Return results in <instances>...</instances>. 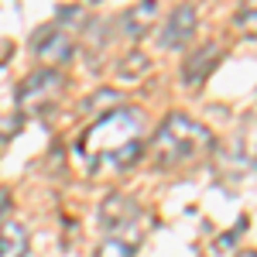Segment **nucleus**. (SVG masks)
I'll return each mask as SVG.
<instances>
[{"label":"nucleus","mask_w":257,"mask_h":257,"mask_svg":"<svg viewBox=\"0 0 257 257\" xmlns=\"http://www.w3.org/2000/svg\"><path fill=\"white\" fill-rule=\"evenodd\" d=\"M141 134H144V113L138 106H117L93 120V127L79 141V151L93 168L110 161L117 172H127L144 155Z\"/></svg>","instance_id":"1"},{"label":"nucleus","mask_w":257,"mask_h":257,"mask_svg":"<svg viewBox=\"0 0 257 257\" xmlns=\"http://www.w3.org/2000/svg\"><path fill=\"white\" fill-rule=\"evenodd\" d=\"M209 151H213V131L209 127H202L189 113H168L158 123L148 155L158 168L175 172V168H192L199 161H206Z\"/></svg>","instance_id":"2"},{"label":"nucleus","mask_w":257,"mask_h":257,"mask_svg":"<svg viewBox=\"0 0 257 257\" xmlns=\"http://www.w3.org/2000/svg\"><path fill=\"white\" fill-rule=\"evenodd\" d=\"M65 76L55 69H38L18 86V117H48L62 99Z\"/></svg>","instance_id":"3"},{"label":"nucleus","mask_w":257,"mask_h":257,"mask_svg":"<svg viewBox=\"0 0 257 257\" xmlns=\"http://www.w3.org/2000/svg\"><path fill=\"white\" fill-rule=\"evenodd\" d=\"M99 226L113 240L138 247L144 237V209L138 206V199L123 196V192H110L99 206Z\"/></svg>","instance_id":"4"},{"label":"nucleus","mask_w":257,"mask_h":257,"mask_svg":"<svg viewBox=\"0 0 257 257\" xmlns=\"http://www.w3.org/2000/svg\"><path fill=\"white\" fill-rule=\"evenodd\" d=\"M31 52L38 55V62H45V69H55L72 59V35L62 24H45L31 35Z\"/></svg>","instance_id":"5"},{"label":"nucleus","mask_w":257,"mask_h":257,"mask_svg":"<svg viewBox=\"0 0 257 257\" xmlns=\"http://www.w3.org/2000/svg\"><path fill=\"white\" fill-rule=\"evenodd\" d=\"M219 59H223V45H219V41H209V45L196 48L189 59L182 62V82H185L189 89L202 86V82L209 79V72L219 65Z\"/></svg>","instance_id":"6"},{"label":"nucleus","mask_w":257,"mask_h":257,"mask_svg":"<svg viewBox=\"0 0 257 257\" xmlns=\"http://www.w3.org/2000/svg\"><path fill=\"white\" fill-rule=\"evenodd\" d=\"M196 24H199V14L192 4H182L172 11V18L165 21V31H161V45L165 48H185L189 41L196 38Z\"/></svg>","instance_id":"7"},{"label":"nucleus","mask_w":257,"mask_h":257,"mask_svg":"<svg viewBox=\"0 0 257 257\" xmlns=\"http://www.w3.org/2000/svg\"><path fill=\"white\" fill-rule=\"evenodd\" d=\"M28 230L21 226L18 219H4L0 223V257H28Z\"/></svg>","instance_id":"8"},{"label":"nucleus","mask_w":257,"mask_h":257,"mask_svg":"<svg viewBox=\"0 0 257 257\" xmlns=\"http://www.w3.org/2000/svg\"><path fill=\"white\" fill-rule=\"evenodd\" d=\"M158 18V4H134L131 11H123L120 14V24H123V35H131V38H141L148 28H151V21Z\"/></svg>","instance_id":"9"},{"label":"nucleus","mask_w":257,"mask_h":257,"mask_svg":"<svg viewBox=\"0 0 257 257\" xmlns=\"http://www.w3.org/2000/svg\"><path fill=\"white\" fill-rule=\"evenodd\" d=\"M148 72H151V59H148L144 52H131V55L117 65L120 79H141V76H148Z\"/></svg>","instance_id":"10"},{"label":"nucleus","mask_w":257,"mask_h":257,"mask_svg":"<svg viewBox=\"0 0 257 257\" xmlns=\"http://www.w3.org/2000/svg\"><path fill=\"white\" fill-rule=\"evenodd\" d=\"M106 103H110L113 110L120 106V93H117V89H99L96 96H89L86 103H82V110H93V113H99V117H103V113H106V110H103Z\"/></svg>","instance_id":"11"},{"label":"nucleus","mask_w":257,"mask_h":257,"mask_svg":"<svg viewBox=\"0 0 257 257\" xmlns=\"http://www.w3.org/2000/svg\"><path fill=\"white\" fill-rule=\"evenodd\" d=\"M93 257H134V247H131V243H123V240L106 237L96 250H93Z\"/></svg>","instance_id":"12"},{"label":"nucleus","mask_w":257,"mask_h":257,"mask_svg":"<svg viewBox=\"0 0 257 257\" xmlns=\"http://www.w3.org/2000/svg\"><path fill=\"white\" fill-rule=\"evenodd\" d=\"M233 24H237V31H243L247 38H254V35H257V4L243 7V11L237 14V21H233Z\"/></svg>","instance_id":"13"},{"label":"nucleus","mask_w":257,"mask_h":257,"mask_svg":"<svg viewBox=\"0 0 257 257\" xmlns=\"http://www.w3.org/2000/svg\"><path fill=\"white\" fill-rule=\"evenodd\" d=\"M18 127H21V117H0V144L14 138V134H18Z\"/></svg>","instance_id":"14"},{"label":"nucleus","mask_w":257,"mask_h":257,"mask_svg":"<svg viewBox=\"0 0 257 257\" xmlns=\"http://www.w3.org/2000/svg\"><path fill=\"white\" fill-rule=\"evenodd\" d=\"M7 209H11V192L0 189V223H4V216H7Z\"/></svg>","instance_id":"15"},{"label":"nucleus","mask_w":257,"mask_h":257,"mask_svg":"<svg viewBox=\"0 0 257 257\" xmlns=\"http://www.w3.org/2000/svg\"><path fill=\"white\" fill-rule=\"evenodd\" d=\"M237 257H257V250H240Z\"/></svg>","instance_id":"16"}]
</instances>
